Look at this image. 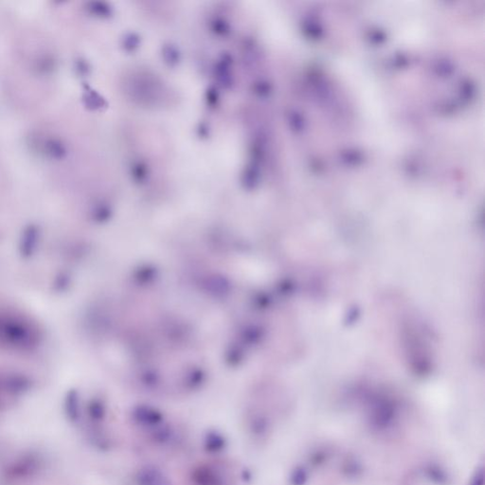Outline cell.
<instances>
[{"mask_svg": "<svg viewBox=\"0 0 485 485\" xmlns=\"http://www.w3.org/2000/svg\"><path fill=\"white\" fill-rule=\"evenodd\" d=\"M132 418L136 425L151 429L164 422V417L159 410L147 406H140L135 408L132 412Z\"/></svg>", "mask_w": 485, "mask_h": 485, "instance_id": "cell-1", "label": "cell"}, {"mask_svg": "<svg viewBox=\"0 0 485 485\" xmlns=\"http://www.w3.org/2000/svg\"><path fill=\"white\" fill-rule=\"evenodd\" d=\"M136 485H172L171 479L155 466H144L136 475Z\"/></svg>", "mask_w": 485, "mask_h": 485, "instance_id": "cell-2", "label": "cell"}, {"mask_svg": "<svg viewBox=\"0 0 485 485\" xmlns=\"http://www.w3.org/2000/svg\"><path fill=\"white\" fill-rule=\"evenodd\" d=\"M193 480L195 485H226L224 475L212 466H200L195 469Z\"/></svg>", "mask_w": 485, "mask_h": 485, "instance_id": "cell-3", "label": "cell"}, {"mask_svg": "<svg viewBox=\"0 0 485 485\" xmlns=\"http://www.w3.org/2000/svg\"><path fill=\"white\" fill-rule=\"evenodd\" d=\"M37 468V459L33 456H28L20 459L13 465L9 475L14 479H22L32 475Z\"/></svg>", "mask_w": 485, "mask_h": 485, "instance_id": "cell-4", "label": "cell"}, {"mask_svg": "<svg viewBox=\"0 0 485 485\" xmlns=\"http://www.w3.org/2000/svg\"><path fill=\"white\" fill-rule=\"evenodd\" d=\"M203 447L206 452L218 454L226 448V439L220 432L216 430H210L204 436Z\"/></svg>", "mask_w": 485, "mask_h": 485, "instance_id": "cell-5", "label": "cell"}, {"mask_svg": "<svg viewBox=\"0 0 485 485\" xmlns=\"http://www.w3.org/2000/svg\"><path fill=\"white\" fill-rule=\"evenodd\" d=\"M175 436V429L169 425L161 424L152 429V439L155 443L161 446L168 445L171 442H173Z\"/></svg>", "mask_w": 485, "mask_h": 485, "instance_id": "cell-6", "label": "cell"}, {"mask_svg": "<svg viewBox=\"0 0 485 485\" xmlns=\"http://www.w3.org/2000/svg\"><path fill=\"white\" fill-rule=\"evenodd\" d=\"M65 415L67 419L72 423H77L80 416H81V410H80V404H79V398L75 391L70 392L66 396V400L65 404Z\"/></svg>", "mask_w": 485, "mask_h": 485, "instance_id": "cell-7", "label": "cell"}, {"mask_svg": "<svg viewBox=\"0 0 485 485\" xmlns=\"http://www.w3.org/2000/svg\"><path fill=\"white\" fill-rule=\"evenodd\" d=\"M87 413H88V417H89V419H90L92 423L100 424L104 420L106 410H105L104 404L102 402L95 400V401L91 402L90 404L88 405Z\"/></svg>", "mask_w": 485, "mask_h": 485, "instance_id": "cell-8", "label": "cell"}, {"mask_svg": "<svg viewBox=\"0 0 485 485\" xmlns=\"http://www.w3.org/2000/svg\"><path fill=\"white\" fill-rule=\"evenodd\" d=\"M268 427V423L265 418L258 416L253 418L249 423V428L255 436H262L266 432Z\"/></svg>", "mask_w": 485, "mask_h": 485, "instance_id": "cell-9", "label": "cell"}, {"mask_svg": "<svg viewBox=\"0 0 485 485\" xmlns=\"http://www.w3.org/2000/svg\"><path fill=\"white\" fill-rule=\"evenodd\" d=\"M308 479V475L304 467H297L290 475V484L305 485Z\"/></svg>", "mask_w": 485, "mask_h": 485, "instance_id": "cell-10", "label": "cell"}, {"mask_svg": "<svg viewBox=\"0 0 485 485\" xmlns=\"http://www.w3.org/2000/svg\"><path fill=\"white\" fill-rule=\"evenodd\" d=\"M468 485H484V470L483 467H479L472 476Z\"/></svg>", "mask_w": 485, "mask_h": 485, "instance_id": "cell-11", "label": "cell"}, {"mask_svg": "<svg viewBox=\"0 0 485 485\" xmlns=\"http://www.w3.org/2000/svg\"><path fill=\"white\" fill-rule=\"evenodd\" d=\"M428 473H429V477H431L434 481L438 482V483H444L447 481V478L445 476V474L442 472L441 473L439 469H434V468H431L428 470Z\"/></svg>", "mask_w": 485, "mask_h": 485, "instance_id": "cell-12", "label": "cell"}]
</instances>
